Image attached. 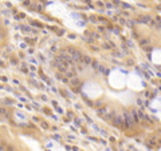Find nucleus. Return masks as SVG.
I'll return each mask as SVG.
<instances>
[{"mask_svg": "<svg viewBox=\"0 0 161 151\" xmlns=\"http://www.w3.org/2000/svg\"><path fill=\"white\" fill-rule=\"evenodd\" d=\"M83 91H85L87 95H90L91 98H97V95L94 92H95V91L99 92V88H98V86L94 83H86V86L83 87Z\"/></svg>", "mask_w": 161, "mask_h": 151, "instance_id": "obj_1", "label": "nucleus"}]
</instances>
